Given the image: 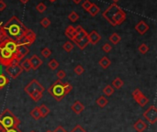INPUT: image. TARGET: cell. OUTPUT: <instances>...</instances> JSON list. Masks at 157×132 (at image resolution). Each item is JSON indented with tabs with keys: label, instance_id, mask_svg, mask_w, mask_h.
Here are the masks:
<instances>
[{
	"label": "cell",
	"instance_id": "44",
	"mask_svg": "<svg viewBox=\"0 0 157 132\" xmlns=\"http://www.w3.org/2000/svg\"><path fill=\"white\" fill-rule=\"evenodd\" d=\"M65 76H66V73H65V72L63 70H60L58 71V73H57V77L59 78V80H63Z\"/></svg>",
	"mask_w": 157,
	"mask_h": 132
},
{
	"label": "cell",
	"instance_id": "40",
	"mask_svg": "<svg viewBox=\"0 0 157 132\" xmlns=\"http://www.w3.org/2000/svg\"><path fill=\"white\" fill-rule=\"evenodd\" d=\"M46 6L43 4V3H40L37 5V7H36V9H37V11L40 12V13H43L45 10H46Z\"/></svg>",
	"mask_w": 157,
	"mask_h": 132
},
{
	"label": "cell",
	"instance_id": "41",
	"mask_svg": "<svg viewBox=\"0 0 157 132\" xmlns=\"http://www.w3.org/2000/svg\"><path fill=\"white\" fill-rule=\"evenodd\" d=\"M74 73H76L77 75H81V74H82V73L85 72V69L83 68V66H82V65H80V64H79V65H77L76 67L74 68Z\"/></svg>",
	"mask_w": 157,
	"mask_h": 132
},
{
	"label": "cell",
	"instance_id": "37",
	"mask_svg": "<svg viewBox=\"0 0 157 132\" xmlns=\"http://www.w3.org/2000/svg\"><path fill=\"white\" fill-rule=\"evenodd\" d=\"M68 18L69 20H71L72 22H75L76 20L79 18V15L75 12V11H72L69 15H68Z\"/></svg>",
	"mask_w": 157,
	"mask_h": 132
},
{
	"label": "cell",
	"instance_id": "36",
	"mask_svg": "<svg viewBox=\"0 0 157 132\" xmlns=\"http://www.w3.org/2000/svg\"><path fill=\"white\" fill-rule=\"evenodd\" d=\"M48 66L52 70H56L58 68V66H59V63L55 59H53V60H51L50 62H49Z\"/></svg>",
	"mask_w": 157,
	"mask_h": 132
},
{
	"label": "cell",
	"instance_id": "27",
	"mask_svg": "<svg viewBox=\"0 0 157 132\" xmlns=\"http://www.w3.org/2000/svg\"><path fill=\"white\" fill-rule=\"evenodd\" d=\"M30 96V98H31L33 101H35V102H38V101H40V99L42 98V92H39V91H36V92H33L29 95Z\"/></svg>",
	"mask_w": 157,
	"mask_h": 132
},
{
	"label": "cell",
	"instance_id": "2",
	"mask_svg": "<svg viewBox=\"0 0 157 132\" xmlns=\"http://www.w3.org/2000/svg\"><path fill=\"white\" fill-rule=\"evenodd\" d=\"M103 18L112 26H118L126 19V13L117 4L113 3L103 12Z\"/></svg>",
	"mask_w": 157,
	"mask_h": 132
},
{
	"label": "cell",
	"instance_id": "7",
	"mask_svg": "<svg viewBox=\"0 0 157 132\" xmlns=\"http://www.w3.org/2000/svg\"><path fill=\"white\" fill-rule=\"evenodd\" d=\"M143 118L152 125L156 123L157 121V108L155 105H151L150 108L143 113Z\"/></svg>",
	"mask_w": 157,
	"mask_h": 132
},
{
	"label": "cell",
	"instance_id": "3",
	"mask_svg": "<svg viewBox=\"0 0 157 132\" xmlns=\"http://www.w3.org/2000/svg\"><path fill=\"white\" fill-rule=\"evenodd\" d=\"M20 124V120L9 109H5L0 115V125L3 129H9L18 128Z\"/></svg>",
	"mask_w": 157,
	"mask_h": 132
},
{
	"label": "cell",
	"instance_id": "13",
	"mask_svg": "<svg viewBox=\"0 0 157 132\" xmlns=\"http://www.w3.org/2000/svg\"><path fill=\"white\" fill-rule=\"evenodd\" d=\"M71 109H72L76 115H80L85 110V105L81 103L80 101L76 100L72 105H71Z\"/></svg>",
	"mask_w": 157,
	"mask_h": 132
},
{
	"label": "cell",
	"instance_id": "38",
	"mask_svg": "<svg viewBox=\"0 0 157 132\" xmlns=\"http://www.w3.org/2000/svg\"><path fill=\"white\" fill-rule=\"evenodd\" d=\"M42 55L44 58H49L51 55H52V50H51L49 48H44L42 50Z\"/></svg>",
	"mask_w": 157,
	"mask_h": 132
},
{
	"label": "cell",
	"instance_id": "46",
	"mask_svg": "<svg viewBox=\"0 0 157 132\" xmlns=\"http://www.w3.org/2000/svg\"><path fill=\"white\" fill-rule=\"evenodd\" d=\"M71 132H87V131H85L80 125H76Z\"/></svg>",
	"mask_w": 157,
	"mask_h": 132
},
{
	"label": "cell",
	"instance_id": "18",
	"mask_svg": "<svg viewBox=\"0 0 157 132\" xmlns=\"http://www.w3.org/2000/svg\"><path fill=\"white\" fill-rule=\"evenodd\" d=\"M75 44H76L77 46L79 47L80 50H84V49H85V48L87 47V45L90 44V43H89V39H88V35H87V37H85V38H84L83 39L79 40V42H77Z\"/></svg>",
	"mask_w": 157,
	"mask_h": 132
},
{
	"label": "cell",
	"instance_id": "43",
	"mask_svg": "<svg viewBox=\"0 0 157 132\" xmlns=\"http://www.w3.org/2000/svg\"><path fill=\"white\" fill-rule=\"evenodd\" d=\"M64 84V91H65V94H69L71 91L73 90V86L72 84H70L69 83H63Z\"/></svg>",
	"mask_w": 157,
	"mask_h": 132
},
{
	"label": "cell",
	"instance_id": "8",
	"mask_svg": "<svg viewBox=\"0 0 157 132\" xmlns=\"http://www.w3.org/2000/svg\"><path fill=\"white\" fill-rule=\"evenodd\" d=\"M6 72L12 79H16L22 73L23 69L21 68V66L19 64L13 63V64H10L9 66H8L6 68Z\"/></svg>",
	"mask_w": 157,
	"mask_h": 132
},
{
	"label": "cell",
	"instance_id": "42",
	"mask_svg": "<svg viewBox=\"0 0 157 132\" xmlns=\"http://www.w3.org/2000/svg\"><path fill=\"white\" fill-rule=\"evenodd\" d=\"M92 4L93 3H91V1H89V0H85V1L83 3L82 5V7L85 9V10H87V11H88V9L91 7V6H92Z\"/></svg>",
	"mask_w": 157,
	"mask_h": 132
},
{
	"label": "cell",
	"instance_id": "39",
	"mask_svg": "<svg viewBox=\"0 0 157 132\" xmlns=\"http://www.w3.org/2000/svg\"><path fill=\"white\" fill-rule=\"evenodd\" d=\"M40 25H42L43 28L46 29L51 25V20L48 18H44L42 19V21H40Z\"/></svg>",
	"mask_w": 157,
	"mask_h": 132
},
{
	"label": "cell",
	"instance_id": "19",
	"mask_svg": "<svg viewBox=\"0 0 157 132\" xmlns=\"http://www.w3.org/2000/svg\"><path fill=\"white\" fill-rule=\"evenodd\" d=\"M29 115L35 120H39L40 118H42V116H40V112L39 106H36V108H34L31 111H30Z\"/></svg>",
	"mask_w": 157,
	"mask_h": 132
},
{
	"label": "cell",
	"instance_id": "45",
	"mask_svg": "<svg viewBox=\"0 0 157 132\" xmlns=\"http://www.w3.org/2000/svg\"><path fill=\"white\" fill-rule=\"evenodd\" d=\"M111 49H112V47H111V45H110V44H109V43H106V44H104V45H103V47H102L103 52H107V53L110 52Z\"/></svg>",
	"mask_w": 157,
	"mask_h": 132
},
{
	"label": "cell",
	"instance_id": "55",
	"mask_svg": "<svg viewBox=\"0 0 157 132\" xmlns=\"http://www.w3.org/2000/svg\"><path fill=\"white\" fill-rule=\"evenodd\" d=\"M30 132H36V131H34V130H32V131H30Z\"/></svg>",
	"mask_w": 157,
	"mask_h": 132
},
{
	"label": "cell",
	"instance_id": "29",
	"mask_svg": "<svg viewBox=\"0 0 157 132\" xmlns=\"http://www.w3.org/2000/svg\"><path fill=\"white\" fill-rule=\"evenodd\" d=\"M9 83V79L5 74L0 73V89L4 88Z\"/></svg>",
	"mask_w": 157,
	"mask_h": 132
},
{
	"label": "cell",
	"instance_id": "32",
	"mask_svg": "<svg viewBox=\"0 0 157 132\" xmlns=\"http://www.w3.org/2000/svg\"><path fill=\"white\" fill-rule=\"evenodd\" d=\"M8 38V34L6 32V30L3 28V23L0 22V42H2L4 39H6Z\"/></svg>",
	"mask_w": 157,
	"mask_h": 132
},
{
	"label": "cell",
	"instance_id": "22",
	"mask_svg": "<svg viewBox=\"0 0 157 132\" xmlns=\"http://www.w3.org/2000/svg\"><path fill=\"white\" fill-rule=\"evenodd\" d=\"M109 42L112 43V44H114V45H116V44H118L120 40H121V38H120V36L118 34V33H113V34H111L110 35V37L109 38Z\"/></svg>",
	"mask_w": 157,
	"mask_h": 132
},
{
	"label": "cell",
	"instance_id": "53",
	"mask_svg": "<svg viewBox=\"0 0 157 132\" xmlns=\"http://www.w3.org/2000/svg\"><path fill=\"white\" fill-rule=\"evenodd\" d=\"M50 1H51V2H54V1H55V0H50Z\"/></svg>",
	"mask_w": 157,
	"mask_h": 132
},
{
	"label": "cell",
	"instance_id": "50",
	"mask_svg": "<svg viewBox=\"0 0 157 132\" xmlns=\"http://www.w3.org/2000/svg\"><path fill=\"white\" fill-rule=\"evenodd\" d=\"M19 1L21 2L22 4L26 5V4H28V3H29V0H19Z\"/></svg>",
	"mask_w": 157,
	"mask_h": 132
},
{
	"label": "cell",
	"instance_id": "17",
	"mask_svg": "<svg viewBox=\"0 0 157 132\" xmlns=\"http://www.w3.org/2000/svg\"><path fill=\"white\" fill-rule=\"evenodd\" d=\"M65 36L69 38L73 42L75 36H76V30H75V28L73 26H68L66 28V29H65Z\"/></svg>",
	"mask_w": 157,
	"mask_h": 132
},
{
	"label": "cell",
	"instance_id": "11",
	"mask_svg": "<svg viewBox=\"0 0 157 132\" xmlns=\"http://www.w3.org/2000/svg\"><path fill=\"white\" fill-rule=\"evenodd\" d=\"M75 30H76V36H75V38L74 39V40H73V42L74 43H76L77 42H79V40H81V39H83L84 38H85V37H87V35H88V33L85 31V30L80 26H77L76 28H75Z\"/></svg>",
	"mask_w": 157,
	"mask_h": 132
},
{
	"label": "cell",
	"instance_id": "25",
	"mask_svg": "<svg viewBox=\"0 0 157 132\" xmlns=\"http://www.w3.org/2000/svg\"><path fill=\"white\" fill-rule=\"evenodd\" d=\"M99 65L102 67L103 69H107L109 66L111 64V62H110V60L108 58V57H103L102 59H101L99 61Z\"/></svg>",
	"mask_w": 157,
	"mask_h": 132
},
{
	"label": "cell",
	"instance_id": "51",
	"mask_svg": "<svg viewBox=\"0 0 157 132\" xmlns=\"http://www.w3.org/2000/svg\"><path fill=\"white\" fill-rule=\"evenodd\" d=\"M81 1H82V0H73V2H74V4H76V5H77V4H79Z\"/></svg>",
	"mask_w": 157,
	"mask_h": 132
},
{
	"label": "cell",
	"instance_id": "14",
	"mask_svg": "<svg viewBox=\"0 0 157 132\" xmlns=\"http://www.w3.org/2000/svg\"><path fill=\"white\" fill-rule=\"evenodd\" d=\"M135 29L141 34V35H143L146 32L148 31L149 29V26L147 23H145L144 21H140L137 25L135 26Z\"/></svg>",
	"mask_w": 157,
	"mask_h": 132
},
{
	"label": "cell",
	"instance_id": "23",
	"mask_svg": "<svg viewBox=\"0 0 157 132\" xmlns=\"http://www.w3.org/2000/svg\"><path fill=\"white\" fill-rule=\"evenodd\" d=\"M99 10H100V8L98 7V6H97L96 4H92V6H91V7L88 9V11H87V12H88L92 17H96V16H97V15L98 14Z\"/></svg>",
	"mask_w": 157,
	"mask_h": 132
},
{
	"label": "cell",
	"instance_id": "12",
	"mask_svg": "<svg viewBox=\"0 0 157 132\" xmlns=\"http://www.w3.org/2000/svg\"><path fill=\"white\" fill-rule=\"evenodd\" d=\"M29 60V63H30V65H31V69L32 70L39 69L40 66H42V59H40V57L36 54L32 55V56L30 57Z\"/></svg>",
	"mask_w": 157,
	"mask_h": 132
},
{
	"label": "cell",
	"instance_id": "35",
	"mask_svg": "<svg viewBox=\"0 0 157 132\" xmlns=\"http://www.w3.org/2000/svg\"><path fill=\"white\" fill-rule=\"evenodd\" d=\"M139 52L141 53V54H146L147 53V52L149 50V47H148V45L147 44H145V43H143V44H141L139 48Z\"/></svg>",
	"mask_w": 157,
	"mask_h": 132
},
{
	"label": "cell",
	"instance_id": "21",
	"mask_svg": "<svg viewBox=\"0 0 157 132\" xmlns=\"http://www.w3.org/2000/svg\"><path fill=\"white\" fill-rule=\"evenodd\" d=\"M108 103H109V100L103 95H101L100 97H98L97 99V105L99 106V108H105V106L108 105Z\"/></svg>",
	"mask_w": 157,
	"mask_h": 132
},
{
	"label": "cell",
	"instance_id": "5",
	"mask_svg": "<svg viewBox=\"0 0 157 132\" xmlns=\"http://www.w3.org/2000/svg\"><path fill=\"white\" fill-rule=\"evenodd\" d=\"M14 63V53L8 50L0 42V63L4 66H9Z\"/></svg>",
	"mask_w": 157,
	"mask_h": 132
},
{
	"label": "cell",
	"instance_id": "24",
	"mask_svg": "<svg viewBox=\"0 0 157 132\" xmlns=\"http://www.w3.org/2000/svg\"><path fill=\"white\" fill-rule=\"evenodd\" d=\"M40 116H42V118H46V116L50 114V108H47L45 105H42L40 106Z\"/></svg>",
	"mask_w": 157,
	"mask_h": 132
},
{
	"label": "cell",
	"instance_id": "54",
	"mask_svg": "<svg viewBox=\"0 0 157 132\" xmlns=\"http://www.w3.org/2000/svg\"><path fill=\"white\" fill-rule=\"evenodd\" d=\"M46 132H53V131H51V130H47Z\"/></svg>",
	"mask_w": 157,
	"mask_h": 132
},
{
	"label": "cell",
	"instance_id": "26",
	"mask_svg": "<svg viewBox=\"0 0 157 132\" xmlns=\"http://www.w3.org/2000/svg\"><path fill=\"white\" fill-rule=\"evenodd\" d=\"M17 44H18V46H27L28 47V46H30V45L32 44V42L26 37H23L18 40Z\"/></svg>",
	"mask_w": 157,
	"mask_h": 132
},
{
	"label": "cell",
	"instance_id": "10",
	"mask_svg": "<svg viewBox=\"0 0 157 132\" xmlns=\"http://www.w3.org/2000/svg\"><path fill=\"white\" fill-rule=\"evenodd\" d=\"M5 47H6L8 50H10L12 53H15L18 50V44L17 42H15V40L11 39H9V38H7L6 39H4L3 42H1Z\"/></svg>",
	"mask_w": 157,
	"mask_h": 132
},
{
	"label": "cell",
	"instance_id": "48",
	"mask_svg": "<svg viewBox=\"0 0 157 132\" xmlns=\"http://www.w3.org/2000/svg\"><path fill=\"white\" fill-rule=\"evenodd\" d=\"M6 7H7V4L4 2V0H0V11H3Z\"/></svg>",
	"mask_w": 157,
	"mask_h": 132
},
{
	"label": "cell",
	"instance_id": "20",
	"mask_svg": "<svg viewBox=\"0 0 157 132\" xmlns=\"http://www.w3.org/2000/svg\"><path fill=\"white\" fill-rule=\"evenodd\" d=\"M24 37H26L27 39H29L30 42L32 43L36 40V34H35L31 29H27L26 31H25V34H24Z\"/></svg>",
	"mask_w": 157,
	"mask_h": 132
},
{
	"label": "cell",
	"instance_id": "31",
	"mask_svg": "<svg viewBox=\"0 0 157 132\" xmlns=\"http://www.w3.org/2000/svg\"><path fill=\"white\" fill-rule=\"evenodd\" d=\"M103 93L105 95H108V96H111L113 94H114V88L113 86H111L109 84L106 85L105 88L103 89Z\"/></svg>",
	"mask_w": 157,
	"mask_h": 132
},
{
	"label": "cell",
	"instance_id": "52",
	"mask_svg": "<svg viewBox=\"0 0 157 132\" xmlns=\"http://www.w3.org/2000/svg\"><path fill=\"white\" fill-rule=\"evenodd\" d=\"M112 1H113V2H114L115 4H116V3H117V2H119V0H112Z\"/></svg>",
	"mask_w": 157,
	"mask_h": 132
},
{
	"label": "cell",
	"instance_id": "4",
	"mask_svg": "<svg viewBox=\"0 0 157 132\" xmlns=\"http://www.w3.org/2000/svg\"><path fill=\"white\" fill-rule=\"evenodd\" d=\"M48 92L57 101H61L62 99L64 98L65 95H66L65 91H64V84L62 82V80L55 81L54 84H53L50 86V88L48 89Z\"/></svg>",
	"mask_w": 157,
	"mask_h": 132
},
{
	"label": "cell",
	"instance_id": "49",
	"mask_svg": "<svg viewBox=\"0 0 157 132\" xmlns=\"http://www.w3.org/2000/svg\"><path fill=\"white\" fill-rule=\"evenodd\" d=\"M53 132H67V131L65 130L62 126H58L57 128L54 129V131H53Z\"/></svg>",
	"mask_w": 157,
	"mask_h": 132
},
{
	"label": "cell",
	"instance_id": "15",
	"mask_svg": "<svg viewBox=\"0 0 157 132\" xmlns=\"http://www.w3.org/2000/svg\"><path fill=\"white\" fill-rule=\"evenodd\" d=\"M88 39H89V43L96 45L101 39V36L96 30H93V31H91V33L88 34Z\"/></svg>",
	"mask_w": 157,
	"mask_h": 132
},
{
	"label": "cell",
	"instance_id": "6",
	"mask_svg": "<svg viewBox=\"0 0 157 132\" xmlns=\"http://www.w3.org/2000/svg\"><path fill=\"white\" fill-rule=\"evenodd\" d=\"M24 91L29 95L31 93L36 92V91H39V92L43 93L45 91V88L38 82L36 79H32L26 86H25Z\"/></svg>",
	"mask_w": 157,
	"mask_h": 132
},
{
	"label": "cell",
	"instance_id": "9",
	"mask_svg": "<svg viewBox=\"0 0 157 132\" xmlns=\"http://www.w3.org/2000/svg\"><path fill=\"white\" fill-rule=\"evenodd\" d=\"M132 97L141 106H144L148 104L149 99L141 92L140 89H135L132 92Z\"/></svg>",
	"mask_w": 157,
	"mask_h": 132
},
{
	"label": "cell",
	"instance_id": "28",
	"mask_svg": "<svg viewBox=\"0 0 157 132\" xmlns=\"http://www.w3.org/2000/svg\"><path fill=\"white\" fill-rule=\"evenodd\" d=\"M19 65L21 66V68L26 71V72H29V71L31 70V65H30L29 59H25L24 61H22L21 63H20Z\"/></svg>",
	"mask_w": 157,
	"mask_h": 132
},
{
	"label": "cell",
	"instance_id": "1",
	"mask_svg": "<svg viewBox=\"0 0 157 132\" xmlns=\"http://www.w3.org/2000/svg\"><path fill=\"white\" fill-rule=\"evenodd\" d=\"M3 28L9 36V39L15 40L16 42L24 37L25 31L27 29L21 20L16 16H13L6 24L3 25Z\"/></svg>",
	"mask_w": 157,
	"mask_h": 132
},
{
	"label": "cell",
	"instance_id": "47",
	"mask_svg": "<svg viewBox=\"0 0 157 132\" xmlns=\"http://www.w3.org/2000/svg\"><path fill=\"white\" fill-rule=\"evenodd\" d=\"M2 132H22L18 128H15V129H4Z\"/></svg>",
	"mask_w": 157,
	"mask_h": 132
},
{
	"label": "cell",
	"instance_id": "30",
	"mask_svg": "<svg viewBox=\"0 0 157 132\" xmlns=\"http://www.w3.org/2000/svg\"><path fill=\"white\" fill-rule=\"evenodd\" d=\"M123 84H124V82L119 77L115 78L114 81H113V83H112L113 87L116 88V89H120L123 86Z\"/></svg>",
	"mask_w": 157,
	"mask_h": 132
},
{
	"label": "cell",
	"instance_id": "33",
	"mask_svg": "<svg viewBox=\"0 0 157 132\" xmlns=\"http://www.w3.org/2000/svg\"><path fill=\"white\" fill-rule=\"evenodd\" d=\"M17 52H19L20 54H21L23 57H25L27 54H29V48H28L27 46H18Z\"/></svg>",
	"mask_w": 157,
	"mask_h": 132
},
{
	"label": "cell",
	"instance_id": "16",
	"mask_svg": "<svg viewBox=\"0 0 157 132\" xmlns=\"http://www.w3.org/2000/svg\"><path fill=\"white\" fill-rule=\"evenodd\" d=\"M134 129L137 132H143L147 129V124H146L143 119H138L133 125Z\"/></svg>",
	"mask_w": 157,
	"mask_h": 132
},
{
	"label": "cell",
	"instance_id": "34",
	"mask_svg": "<svg viewBox=\"0 0 157 132\" xmlns=\"http://www.w3.org/2000/svg\"><path fill=\"white\" fill-rule=\"evenodd\" d=\"M63 48L66 52H71L74 50V43L72 42H66L63 44Z\"/></svg>",
	"mask_w": 157,
	"mask_h": 132
}]
</instances>
